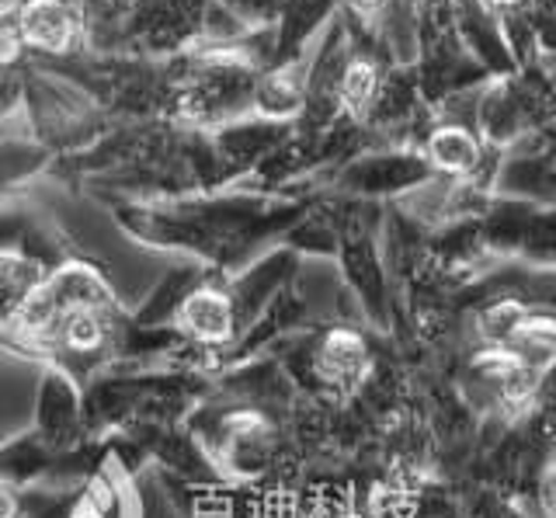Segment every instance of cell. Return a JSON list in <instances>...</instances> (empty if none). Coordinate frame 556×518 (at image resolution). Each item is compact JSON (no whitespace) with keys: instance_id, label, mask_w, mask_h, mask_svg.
<instances>
[{"instance_id":"2","label":"cell","mask_w":556,"mask_h":518,"mask_svg":"<svg viewBox=\"0 0 556 518\" xmlns=\"http://www.w3.org/2000/svg\"><path fill=\"white\" fill-rule=\"evenodd\" d=\"M28 435L46 445L49 453H77L91 445L84 428V387L60 366H42L39 387H35V414Z\"/></svg>"},{"instance_id":"3","label":"cell","mask_w":556,"mask_h":518,"mask_svg":"<svg viewBox=\"0 0 556 518\" xmlns=\"http://www.w3.org/2000/svg\"><path fill=\"white\" fill-rule=\"evenodd\" d=\"M22 36L42 49H66L74 39V18L52 0H31L22 11Z\"/></svg>"},{"instance_id":"5","label":"cell","mask_w":556,"mask_h":518,"mask_svg":"<svg viewBox=\"0 0 556 518\" xmlns=\"http://www.w3.org/2000/svg\"><path fill=\"white\" fill-rule=\"evenodd\" d=\"M341 94L348 101V109L352 112H365L372 105V98H376V71L365 60L352 63L348 66V74H344V84H341Z\"/></svg>"},{"instance_id":"10","label":"cell","mask_w":556,"mask_h":518,"mask_svg":"<svg viewBox=\"0 0 556 518\" xmlns=\"http://www.w3.org/2000/svg\"><path fill=\"white\" fill-rule=\"evenodd\" d=\"M494 4H518V0H494Z\"/></svg>"},{"instance_id":"4","label":"cell","mask_w":556,"mask_h":518,"mask_svg":"<svg viewBox=\"0 0 556 518\" xmlns=\"http://www.w3.org/2000/svg\"><path fill=\"white\" fill-rule=\"evenodd\" d=\"M428 157L445 175H469L480 164V143L466 129H439L428 140Z\"/></svg>"},{"instance_id":"7","label":"cell","mask_w":556,"mask_h":518,"mask_svg":"<svg viewBox=\"0 0 556 518\" xmlns=\"http://www.w3.org/2000/svg\"><path fill=\"white\" fill-rule=\"evenodd\" d=\"M379 4H382V0H352L355 11H376Z\"/></svg>"},{"instance_id":"6","label":"cell","mask_w":556,"mask_h":518,"mask_svg":"<svg viewBox=\"0 0 556 518\" xmlns=\"http://www.w3.org/2000/svg\"><path fill=\"white\" fill-rule=\"evenodd\" d=\"M295 101H300V88L286 77V74H278L271 77L265 88H261L257 94V105L261 112H268V115H282V112H292L295 109Z\"/></svg>"},{"instance_id":"9","label":"cell","mask_w":556,"mask_h":518,"mask_svg":"<svg viewBox=\"0 0 556 518\" xmlns=\"http://www.w3.org/2000/svg\"><path fill=\"white\" fill-rule=\"evenodd\" d=\"M52 4H60V8H66V11H70V8H77V4H84V0H52Z\"/></svg>"},{"instance_id":"1","label":"cell","mask_w":556,"mask_h":518,"mask_svg":"<svg viewBox=\"0 0 556 518\" xmlns=\"http://www.w3.org/2000/svg\"><path fill=\"white\" fill-rule=\"evenodd\" d=\"M136 459L143 463L136 442H112L94 463L74 494H70L60 518H143V497L136 483Z\"/></svg>"},{"instance_id":"8","label":"cell","mask_w":556,"mask_h":518,"mask_svg":"<svg viewBox=\"0 0 556 518\" xmlns=\"http://www.w3.org/2000/svg\"><path fill=\"white\" fill-rule=\"evenodd\" d=\"M17 4H22V0H0V14H8V11H14Z\"/></svg>"}]
</instances>
